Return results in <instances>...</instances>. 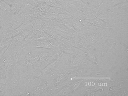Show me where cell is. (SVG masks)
Segmentation results:
<instances>
[{"label": "cell", "mask_w": 128, "mask_h": 96, "mask_svg": "<svg viewBox=\"0 0 128 96\" xmlns=\"http://www.w3.org/2000/svg\"><path fill=\"white\" fill-rule=\"evenodd\" d=\"M4 1L10 5L11 12L16 15H18V12L22 6V4L18 2H12L10 0H6Z\"/></svg>", "instance_id": "cell-6"}, {"label": "cell", "mask_w": 128, "mask_h": 96, "mask_svg": "<svg viewBox=\"0 0 128 96\" xmlns=\"http://www.w3.org/2000/svg\"><path fill=\"white\" fill-rule=\"evenodd\" d=\"M36 3H47V2H50L51 0H34Z\"/></svg>", "instance_id": "cell-19"}, {"label": "cell", "mask_w": 128, "mask_h": 96, "mask_svg": "<svg viewBox=\"0 0 128 96\" xmlns=\"http://www.w3.org/2000/svg\"><path fill=\"white\" fill-rule=\"evenodd\" d=\"M22 24H27L33 19L30 15L29 14V12L22 13L18 15Z\"/></svg>", "instance_id": "cell-9"}, {"label": "cell", "mask_w": 128, "mask_h": 96, "mask_svg": "<svg viewBox=\"0 0 128 96\" xmlns=\"http://www.w3.org/2000/svg\"><path fill=\"white\" fill-rule=\"evenodd\" d=\"M6 78H0V84H6Z\"/></svg>", "instance_id": "cell-20"}, {"label": "cell", "mask_w": 128, "mask_h": 96, "mask_svg": "<svg viewBox=\"0 0 128 96\" xmlns=\"http://www.w3.org/2000/svg\"><path fill=\"white\" fill-rule=\"evenodd\" d=\"M128 7V2L126 1L115 4L109 10L113 12L120 14H126V13H127Z\"/></svg>", "instance_id": "cell-4"}, {"label": "cell", "mask_w": 128, "mask_h": 96, "mask_svg": "<svg viewBox=\"0 0 128 96\" xmlns=\"http://www.w3.org/2000/svg\"><path fill=\"white\" fill-rule=\"evenodd\" d=\"M109 2L112 7L115 4L124 2L128 1V0H107Z\"/></svg>", "instance_id": "cell-16"}, {"label": "cell", "mask_w": 128, "mask_h": 96, "mask_svg": "<svg viewBox=\"0 0 128 96\" xmlns=\"http://www.w3.org/2000/svg\"><path fill=\"white\" fill-rule=\"evenodd\" d=\"M70 89L69 88H64L62 90H60L57 94V95H66L69 92Z\"/></svg>", "instance_id": "cell-17"}, {"label": "cell", "mask_w": 128, "mask_h": 96, "mask_svg": "<svg viewBox=\"0 0 128 96\" xmlns=\"http://www.w3.org/2000/svg\"><path fill=\"white\" fill-rule=\"evenodd\" d=\"M30 31H25L22 33L18 34L17 36L14 37L12 38V40L16 42H18L21 43L22 44V42L24 41L25 38L26 37L28 34H29Z\"/></svg>", "instance_id": "cell-11"}, {"label": "cell", "mask_w": 128, "mask_h": 96, "mask_svg": "<svg viewBox=\"0 0 128 96\" xmlns=\"http://www.w3.org/2000/svg\"><path fill=\"white\" fill-rule=\"evenodd\" d=\"M6 84L9 86L13 95H25L27 84L20 76L17 66L12 68L6 77Z\"/></svg>", "instance_id": "cell-2"}, {"label": "cell", "mask_w": 128, "mask_h": 96, "mask_svg": "<svg viewBox=\"0 0 128 96\" xmlns=\"http://www.w3.org/2000/svg\"><path fill=\"white\" fill-rule=\"evenodd\" d=\"M85 21L90 22L95 26H101L103 24V22L102 21L96 18H92L87 19Z\"/></svg>", "instance_id": "cell-14"}, {"label": "cell", "mask_w": 128, "mask_h": 96, "mask_svg": "<svg viewBox=\"0 0 128 96\" xmlns=\"http://www.w3.org/2000/svg\"><path fill=\"white\" fill-rule=\"evenodd\" d=\"M48 87L46 82L42 76L37 77L28 84L25 95H46Z\"/></svg>", "instance_id": "cell-3"}, {"label": "cell", "mask_w": 128, "mask_h": 96, "mask_svg": "<svg viewBox=\"0 0 128 96\" xmlns=\"http://www.w3.org/2000/svg\"><path fill=\"white\" fill-rule=\"evenodd\" d=\"M6 0H0V1H4Z\"/></svg>", "instance_id": "cell-24"}, {"label": "cell", "mask_w": 128, "mask_h": 96, "mask_svg": "<svg viewBox=\"0 0 128 96\" xmlns=\"http://www.w3.org/2000/svg\"><path fill=\"white\" fill-rule=\"evenodd\" d=\"M0 9L3 13H7L11 12L10 5L5 1H0Z\"/></svg>", "instance_id": "cell-12"}, {"label": "cell", "mask_w": 128, "mask_h": 96, "mask_svg": "<svg viewBox=\"0 0 128 96\" xmlns=\"http://www.w3.org/2000/svg\"><path fill=\"white\" fill-rule=\"evenodd\" d=\"M82 1V2L85 3V4H88L90 2L92 1V0H81Z\"/></svg>", "instance_id": "cell-21"}, {"label": "cell", "mask_w": 128, "mask_h": 96, "mask_svg": "<svg viewBox=\"0 0 128 96\" xmlns=\"http://www.w3.org/2000/svg\"><path fill=\"white\" fill-rule=\"evenodd\" d=\"M58 64V60L55 61L52 63L48 64L41 71L39 77L46 76L50 73L56 67Z\"/></svg>", "instance_id": "cell-7"}, {"label": "cell", "mask_w": 128, "mask_h": 96, "mask_svg": "<svg viewBox=\"0 0 128 96\" xmlns=\"http://www.w3.org/2000/svg\"></svg>", "instance_id": "cell-25"}, {"label": "cell", "mask_w": 128, "mask_h": 96, "mask_svg": "<svg viewBox=\"0 0 128 96\" xmlns=\"http://www.w3.org/2000/svg\"><path fill=\"white\" fill-rule=\"evenodd\" d=\"M25 31H26V29H25V24H22L18 28L12 31V38L14 37L17 36L18 34L22 33Z\"/></svg>", "instance_id": "cell-13"}, {"label": "cell", "mask_w": 128, "mask_h": 96, "mask_svg": "<svg viewBox=\"0 0 128 96\" xmlns=\"http://www.w3.org/2000/svg\"><path fill=\"white\" fill-rule=\"evenodd\" d=\"M6 70L5 62L2 58H0V78H6Z\"/></svg>", "instance_id": "cell-10"}, {"label": "cell", "mask_w": 128, "mask_h": 96, "mask_svg": "<svg viewBox=\"0 0 128 96\" xmlns=\"http://www.w3.org/2000/svg\"><path fill=\"white\" fill-rule=\"evenodd\" d=\"M12 94L7 84H0V96H12Z\"/></svg>", "instance_id": "cell-8"}, {"label": "cell", "mask_w": 128, "mask_h": 96, "mask_svg": "<svg viewBox=\"0 0 128 96\" xmlns=\"http://www.w3.org/2000/svg\"><path fill=\"white\" fill-rule=\"evenodd\" d=\"M34 47L42 48L51 49L52 46L50 41L46 40H35L31 43L28 44Z\"/></svg>", "instance_id": "cell-5"}, {"label": "cell", "mask_w": 128, "mask_h": 96, "mask_svg": "<svg viewBox=\"0 0 128 96\" xmlns=\"http://www.w3.org/2000/svg\"><path fill=\"white\" fill-rule=\"evenodd\" d=\"M80 81H78V82H74L72 86V89L73 90L74 89H76L77 88H78L79 85H80Z\"/></svg>", "instance_id": "cell-18"}, {"label": "cell", "mask_w": 128, "mask_h": 96, "mask_svg": "<svg viewBox=\"0 0 128 96\" xmlns=\"http://www.w3.org/2000/svg\"><path fill=\"white\" fill-rule=\"evenodd\" d=\"M2 11H1V10L0 9V15H1V14H2Z\"/></svg>", "instance_id": "cell-23"}, {"label": "cell", "mask_w": 128, "mask_h": 96, "mask_svg": "<svg viewBox=\"0 0 128 96\" xmlns=\"http://www.w3.org/2000/svg\"><path fill=\"white\" fill-rule=\"evenodd\" d=\"M48 49L22 46L17 66L22 78L29 83L39 77L41 71L49 64L52 54Z\"/></svg>", "instance_id": "cell-1"}, {"label": "cell", "mask_w": 128, "mask_h": 96, "mask_svg": "<svg viewBox=\"0 0 128 96\" xmlns=\"http://www.w3.org/2000/svg\"><path fill=\"white\" fill-rule=\"evenodd\" d=\"M88 54L89 57L90 58H92V59H94V58H95L94 56L92 54H90V53H88Z\"/></svg>", "instance_id": "cell-22"}, {"label": "cell", "mask_w": 128, "mask_h": 96, "mask_svg": "<svg viewBox=\"0 0 128 96\" xmlns=\"http://www.w3.org/2000/svg\"><path fill=\"white\" fill-rule=\"evenodd\" d=\"M69 63V64L72 66H76L79 64L78 59L74 57L71 58L70 59Z\"/></svg>", "instance_id": "cell-15"}]
</instances>
